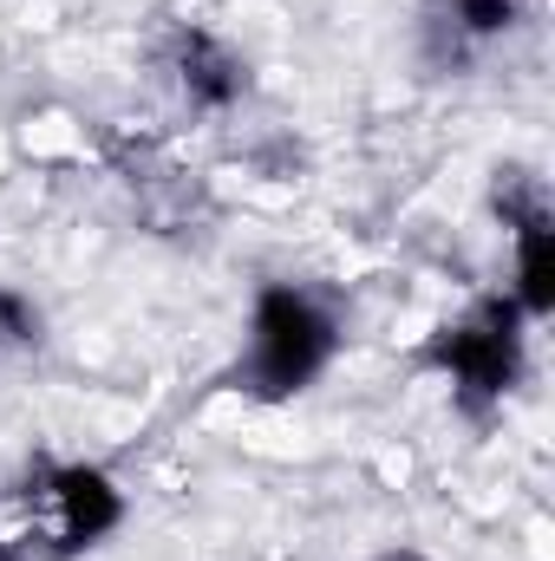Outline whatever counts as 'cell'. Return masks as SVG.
<instances>
[{
    "mask_svg": "<svg viewBox=\"0 0 555 561\" xmlns=\"http://www.w3.org/2000/svg\"><path fill=\"white\" fill-rule=\"evenodd\" d=\"M0 340H7V346L39 340V313H33V300L13 294V287H0Z\"/></svg>",
    "mask_w": 555,
    "mask_h": 561,
    "instance_id": "obj_7",
    "label": "cell"
},
{
    "mask_svg": "<svg viewBox=\"0 0 555 561\" xmlns=\"http://www.w3.org/2000/svg\"><path fill=\"white\" fill-rule=\"evenodd\" d=\"M523 307L510 300V294H497V300H477L464 320H451L431 346H424V366H438L451 386H457V399L471 405V412H484V405H503V392L517 386V373H523Z\"/></svg>",
    "mask_w": 555,
    "mask_h": 561,
    "instance_id": "obj_2",
    "label": "cell"
},
{
    "mask_svg": "<svg viewBox=\"0 0 555 561\" xmlns=\"http://www.w3.org/2000/svg\"><path fill=\"white\" fill-rule=\"evenodd\" d=\"M340 353V327L333 313L307 294V287H262L256 294V313H249V359L236 366V392L262 399V405H281L294 392H307L327 359Z\"/></svg>",
    "mask_w": 555,
    "mask_h": 561,
    "instance_id": "obj_1",
    "label": "cell"
},
{
    "mask_svg": "<svg viewBox=\"0 0 555 561\" xmlns=\"http://www.w3.org/2000/svg\"><path fill=\"white\" fill-rule=\"evenodd\" d=\"M177 85L203 112H229L249 92V66L216 39V33H183L177 39Z\"/></svg>",
    "mask_w": 555,
    "mask_h": 561,
    "instance_id": "obj_4",
    "label": "cell"
},
{
    "mask_svg": "<svg viewBox=\"0 0 555 561\" xmlns=\"http://www.w3.org/2000/svg\"><path fill=\"white\" fill-rule=\"evenodd\" d=\"M0 561H20V556H13V549H0Z\"/></svg>",
    "mask_w": 555,
    "mask_h": 561,
    "instance_id": "obj_9",
    "label": "cell"
},
{
    "mask_svg": "<svg viewBox=\"0 0 555 561\" xmlns=\"http://www.w3.org/2000/svg\"><path fill=\"white\" fill-rule=\"evenodd\" d=\"M380 561H418V556H380Z\"/></svg>",
    "mask_w": 555,
    "mask_h": 561,
    "instance_id": "obj_8",
    "label": "cell"
},
{
    "mask_svg": "<svg viewBox=\"0 0 555 561\" xmlns=\"http://www.w3.org/2000/svg\"><path fill=\"white\" fill-rule=\"evenodd\" d=\"M438 7L457 39H497L517 26V0H438Z\"/></svg>",
    "mask_w": 555,
    "mask_h": 561,
    "instance_id": "obj_6",
    "label": "cell"
},
{
    "mask_svg": "<svg viewBox=\"0 0 555 561\" xmlns=\"http://www.w3.org/2000/svg\"><path fill=\"white\" fill-rule=\"evenodd\" d=\"M33 503L53 523V561H72V556H86V549H99L125 523V490L99 463H46Z\"/></svg>",
    "mask_w": 555,
    "mask_h": 561,
    "instance_id": "obj_3",
    "label": "cell"
},
{
    "mask_svg": "<svg viewBox=\"0 0 555 561\" xmlns=\"http://www.w3.org/2000/svg\"><path fill=\"white\" fill-rule=\"evenodd\" d=\"M510 229H517V287H510V300L523 307V320H550L555 313V229H550V209H543V203L510 209Z\"/></svg>",
    "mask_w": 555,
    "mask_h": 561,
    "instance_id": "obj_5",
    "label": "cell"
}]
</instances>
